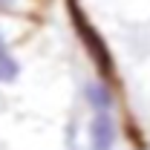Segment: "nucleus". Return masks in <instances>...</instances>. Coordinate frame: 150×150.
Returning <instances> with one entry per match:
<instances>
[{"instance_id": "f257e3e1", "label": "nucleus", "mask_w": 150, "mask_h": 150, "mask_svg": "<svg viewBox=\"0 0 150 150\" xmlns=\"http://www.w3.org/2000/svg\"><path fill=\"white\" fill-rule=\"evenodd\" d=\"M81 147L84 150H121V118L118 112H93L81 121Z\"/></svg>"}, {"instance_id": "f03ea898", "label": "nucleus", "mask_w": 150, "mask_h": 150, "mask_svg": "<svg viewBox=\"0 0 150 150\" xmlns=\"http://www.w3.org/2000/svg\"><path fill=\"white\" fill-rule=\"evenodd\" d=\"M78 101L87 110V115H93V112H118V93L101 75H84L78 81Z\"/></svg>"}, {"instance_id": "7ed1b4c3", "label": "nucleus", "mask_w": 150, "mask_h": 150, "mask_svg": "<svg viewBox=\"0 0 150 150\" xmlns=\"http://www.w3.org/2000/svg\"><path fill=\"white\" fill-rule=\"evenodd\" d=\"M38 20H23V18H6L0 15V49L20 46L26 38L35 32Z\"/></svg>"}, {"instance_id": "20e7f679", "label": "nucleus", "mask_w": 150, "mask_h": 150, "mask_svg": "<svg viewBox=\"0 0 150 150\" xmlns=\"http://www.w3.org/2000/svg\"><path fill=\"white\" fill-rule=\"evenodd\" d=\"M23 72H26V64H23V55L18 52V46L0 49V90L18 87L23 81Z\"/></svg>"}, {"instance_id": "39448f33", "label": "nucleus", "mask_w": 150, "mask_h": 150, "mask_svg": "<svg viewBox=\"0 0 150 150\" xmlns=\"http://www.w3.org/2000/svg\"><path fill=\"white\" fill-rule=\"evenodd\" d=\"M46 0H0V15L6 18H23V20H38L43 12Z\"/></svg>"}]
</instances>
